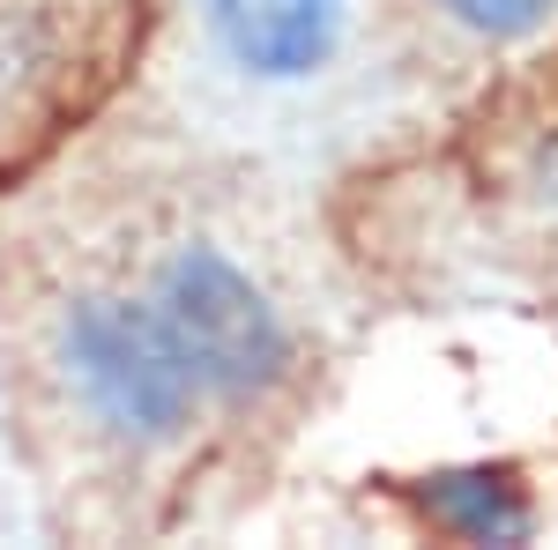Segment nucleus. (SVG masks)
I'll return each mask as SVG.
<instances>
[{
  "instance_id": "5",
  "label": "nucleus",
  "mask_w": 558,
  "mask_h": 550,
  "mask_svg": "<svg viewBox=\"0 0 558 550\" xmlns=\"http://www.w3.org/2000/svg\"><path fill=\"white\" fill-rule=\"evenodd\" d=\"M410 513L447 543H529L536 536V499L521 484V468L507 462H462V468H432L417 484H402Z\"/></svg>"
},
{
  "instance_id": "3",
  "label": "nucleus",
  "mask_w": 558,
  "mask_h": 550,
  "mask_svg": "<svg viewBox=\"0 0 558 550\" xmlns=\"http://www.w3.org/2000/svg\"><path fill=\"white\" fill-rule=\"evenodd\" d=\"M134 0H0V171L83 112L112 75Z\"/></svg>"
},
{
  "instance_id": "2",
  "label": "nucleus",
  "mask_w": 558,
  "mask_h": 550,
  "mask_svg": "<svg viewBox=\"0 0 558 550\" xmlns=\"http://www.w3.org/2000/svg\"><path fill=\"white\" fill-rule=\"evenodd\" d=\"M149 305L179 342L194 387L209 394V417H239L276 402L299 380V328L276 305L246 260L216 239H172L149 268Z\"/></svg>"
},
{
  "instance_id": "6",
  "label": "nucleus",
  "mask_w": 558,
  "mask_h": 550,
  "mask_svg": "<svg viewBox=\"0 0 558 550\" xmlns=\"http://www.w3.org/2000/svg\"><path fill=\"white\" fill-rule=\"evenodd\" d=\"M432 8H439L454 30H470V38H484V45H521L558 15V0H432Z\"/></svg>"
},
{
  "instance_id": "1",
  "label": "nucleus",
  "mask_w": 558,
  "mask_h": 550,
  "mask_svg": "<svg viewBox=\"0 0 558 550\" xmlns=\"http://www.w3.org/2000/svg\"><path fill=\"white\" fill-rule=\"evenodd\" d=\"M45 380L97 447L128 462L179 454L209 424V394L194 387L149 291L68 283L45 313Z\"/></svg>"
},
{
  "instance_id": "4",
  "label": "nucleus",
  "mask_w": 558,
  "mask_h": 550,
  "mask_svg": "<svg viewBox=\"0 0 558 550\" xmlns=\"http://www.w3.org/2000/svg\"><path fill=\"white\" fill-rule=\"evenodd\" d=\"M216 52L254 83H313L350 30V0H202Z\"/></svg>"
}]
</instances>
